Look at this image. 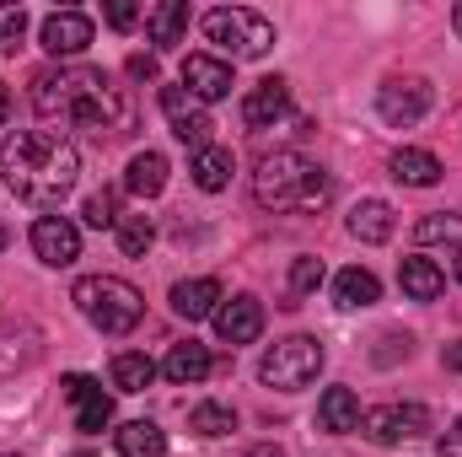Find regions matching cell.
Instances as JSON below:
<instances>
[{
	"label": "cell",
	"mask_w": 462,
	"mask_h": 457,
	"mask_svg": "<svg viewBox=\"0 0 462 457\" xmlns=\"http://www.w3.org/2000/svg\"><path fill=\"white\" fill-rule=\"evenodd\" d=\"M81 178V156L65 135L49 129H16L0 145V183L27 205H60Z\"/></svg>",
	"instance_id": "obj_1"
},
{
	"label": "cell",
	"mask_w": 462,
	"mask_h": 457,
	"mask_svg": "<svg viewBox=\"0 0 462 457\" xmlns=\"http://www.w3.org/2000/svg\"><path fill=\"white\" fill-rule=\"evenodd\" d=\"M253 200L263 210H274V216H285V210H318V205H328V173L318 162H307L301 151H274L253 173Z\"/></svg>",
	"instance_id": "obj_2"
},
{
	"label": "cell",
	"mask_w": 462,
	"mask_h": 457,
	"mask_svg": "<svg viewBox=\"0 0 462 457\" xmlns=\"http://www.w3.org/2000/svg\"><path fill=\"white\" fill-rule=\"evenodd\" d=\"M70 302L81 307V318L92 323V329H103V334H129L140 318H145V296L129 285V280H118V275H87V280H76V291H70Z\"/></svg>",
	"instance_id": "obj_3"
},
{
	"label": "cell",
	"mask_w": 462,
	"mask_h": 457,
	"mask_svg": "<svg viewBox=\"0 0 462 457\" xmlns=\"http://www.w3.org/2000/svg\"><path fill=\"white\" fill-rule=\"evenodd\" d=\"M103 87H108L103 70H92V65H60V70L32 76V108L43 118H76V108L92 92H103Z\"/></svg>",
	"instance_id": "obj_4"
},
{
	"label": "cell",
	"mask_w": 462,
	"mask_h": 457,
	"mask_svg": "<svg viewBox=\"0 0 462 457\" xmlns=\"http://www.w3.org/2000/svg\"><path fill=\"white\" fill-rule=\"evenodd\" d=\"M205 38L221 43L231 60H263V54L274 49V27H269L258 11H247V5H221V11H210V16H205Z\"/></svg>",
	"instance_id": "obj_5"
},
{
	"label": "cell",
	"mask_w": 462,
	"mask_h": 457,
	"mask_svg": "<svg viewBox=\"0 0 462 457\" xmlns=\"http://www.w3.org/2000/svg\"><path fill=\"white\" fill-rule=\"evenodd\" d=\"M318 371H323V344L312 334H291L258 360L263 387H280V393H301L307 382H318Z\"/></svg>",
	"instance_id": "obj_6"
},
{
	"label": "cell",
	"mask_w": 462,
	"mask_h": 457,
	"mask_svg": "<svg viewBox=\"0 0 462 457\" xmlns=\"http://www.w3.org/2000/svg\"><path fill=\"white\" fill-rule=\"evenodd\" d=\"M360 431L376 447H398V442H414V436L430 431V409L425 404H382V409L360 415Z\"/></svg>",
	"instance_id": "obj_7"
},
{
	"label": "cell",
	"mask_w": 462,
	"mask_h": 457,
	"mask_svg": "<svg viewBox=\"0 0 462 457\" xmlns=\"http://www.w3.org/2000/svg\"><path fill=\"white\" fill-rule=\"evenodd\" d=\"M430 103H436V92H430V81H420V76H393V81L376 92V114L387 118L393 129H414L420 118L430 114Z\"/></svg>",
	"instance_id": "obj_8"
},
{
	"label": "cell",
	"mask_w": 462,
	"mask_h": 457,
	"mask_svg": "<svg viewBox=\"0 0 462 457\" xmlns=\"http://www.w3.org/2000/svg\"><path fill=\"white\" fill-rule=\"evenodd\" d=\"M162 114L172 124V135L183 140V145H194V151H205L210 145V118H205V103H194L183 87H162Z\"/></svg>",
	"instance_id": "obj_9"
},
{
	"label": "cell",
	"mask_w": 462,
	"mask_h": 457,
	"mask_svg": "<svg viewBox=\"0 0 462 457\" xmlns=\"http://www.w3.org/2000/svg\"><path fill=\"white\" fill-rule=\"evenodd\" d=\"M32 253L49 264V269H70L81 258V231L70 227L65 216H38L32 221Z\"/></svg>",
	"instance_id": "obj_10"
},
{
	"label": "cell",
	"mask_w": 462,
	"mask_h": 457,
	"mask_svg": "<svg viewBox=\"0 0 462 457\" xmlns=\"http://www.w3.org/2000/svg\"><path fill=\"white\" fill-rule=\"evenodd\" d=\"M38 43H43L54 60H70V54H81V49L92 43V16H87V11H54V16H43V33H38Z\"/></svg>",
	"instance_id": "obj_11"
},
{
	"label": "cell",
	"mask_w": 462,
	"mask_h": 457,
	"mask_svg": "<svg viewBox=\"0 0 462 457\" xmlns=\"http://www.w3.org/2000/svg\"><path fill=\"white\" fill-rule=\"evenodd\" d=\"M76 129H92V135H124L129 129V98L118 92V87H103V92H92L76 118H70Z\"/></svg>",
	"instance_id": "obj_12"
},
{
	"label": "cell",
	"mask_w": 462,
	"mask_h": 457,
	"mask_svg": "<svg viewBox=\"0 0 462 457\" xmlns=\"http://www.w3.org/2000/svg\"><path fill=\"white\" fill-rule=\"evenodd\" d=\"M183 92L194 103H221L231 92V65L216 60V54H189L183 60Z\"/></svg>",
	"instance_id": "obj_13"
},
{
	"label": "cell",
	"mask_w": 462,
	"mask_h": 457,
	"mask_svg": "<svg viewBox=\"0 0 462 457\" xmlns=\"http://www.w3.org/2000/svg\"><path fill=\"white\" fill-rule=\"evenodd\" d=\"M216 334L226 344H253L263 334V302L258 296H231L216 307Z\"/></svg>",
	"instance_id": "obj_14"
},
{
	"label": "cell",
	"mask_w": 462,
	"mask_h": 457,
	"mask_svg": "<svg viewBox=\"0 0 462 457\" xmlns=\"http://www.w3.org/2000/svg\"><path fill=\"white\" fill-rule=\"evenodd\" d=\"M291 114V87L280 81V76H263L247 98H242V124L247 129H269L274 118Z\"/></svg>",
	"instance_id": "obj_15"
},
{
	"label": "cell",
	"mask_w": 462,
	"mask_h": 457,
	"mask_svg": "<svg viewBox=\"0 0 462 457\" xmlns=\"http://www.w3.org/2000/svg\"><path fill=\"white\" fill-rule=\"evenodd\" d=\"M221 302H226V296H221V280H210V275H199V280H178V285H172V312L189 318V323L216 318Z\"/></svg>",
	"instance_id": "obj_16"
},
{
	"label": "cell",
	"mask_w": 462,
	"mask_h": 457,
	"mask_svg": "<svg viewBox=\"0 0 462 457\" xmlns=\"http://www.w3.org/2000/svg\"><path fill=\"white\" fill-rule=\"evenodd\" d=\"M162 371H167V382H178V387H194V382H205V377L216 371V360H210V350H205L199 340H189V344H172V350H167Z\"/></svg>",
	"instance_id": "obj_17"
},
{
	"label": "cell",
	"mask_w": 462,
	"mask_h": 457,
	"mask_svg": "<svg viewBox=\"0 0 462 457\" xmlns=\"http://www.w3.org/2000/svg\"><path fill=\"white\" fill-rule=\"evenodd\" d=\"M183 33H189V0H156V5L145 11V38H151L156 49L183 43Z\"/></svg>",
	"instance_id": "obj_18"
},
{
	"label": "cell",
	"mask_w": 462,
	"mask_h": 457,
	"mask_svg": "<svg viewBox=\"0 0 462 457\" xmlns=\"http://www.w3.org/2000/svg\"><path fill=\"white\" fill-rule=\"evenodd\" d=\"M318 425H323L328 436L360 431V398H355V387H328V393L318 398Z\"/></svg>",
	"instance_id": "obj_19"
},
{
	"label": "cell",
	"mask_w": 462,
	"mask_h": 457,
	"mask_svg": "<svg viewBox=\"0 0 462 457\" xmlns=\"http://www.w3.org/2000/svg\"><path fill=\"white\" fill-rule=\"evenodd\" d=\"M387 167H393V178H398V183H409V189H436V183H441V173H447L430 151H414V145L393 151V162H387Z\"/></svg>",
	"instance_id": "obj_20"
},
{
	"label": "cell",
	"mask_w": 462,
	"mask_h": 457,
	"mask_svg": "<svg viewBox=\"0 0 462 457\" xmlns=\"http://www.w3.org/2000/svg\"><path fill=\"white\" fill-rule=\"evenodd\" d=\"M124 189H129L134 200H156V194L167 189V156H162V151H140V156L129 162V173H124Z\"/></svg>",
	"instance_id": "obj_21"
},
{
	"label": "cell",
	"mask_w": 462,
	"mask_h": 457,
	"mask_svg": "<svg viewBox=\"0 0 462 457\" xmlns=\"http://www.w3.org/2000/svg\"><path fill=\"white\" fill-rule=\"evenodd\" d=\"M398 285H403V296H414V302H436L441 291H447V275L430 264V258H403L398 264Z\"/></svg>",
	"instance_id": "obj_22"
},
{
	"label": "cell",
	"mask_w": 462,
	"mask_h": 457,
	"mask_svg": "<svg viewBox=\"0 0 462 457\" xmlns=\"http://www.w3.org/2000/svg\"><path fill=\"white\" fill-rule=\"evenodd\" d=\"M376 296H382V280L371 275V269H339V280H334V302L355 312V307H376Z\"/></svg>",
	"instance_id": "obj_23"
},
{
	"label": "cell",
	"mask_w": 462,
	"mask_h": 457,
	"mask_svg": "<svg viewBox=\"0 0 462 457\" xmlns=\"http://www.w3.org/2000/svg\"><path fill=\"white\" fill-rule=\"evenodd\" d=\"M118 457H167V431L156 420L118 425Z\"/></svg>",
	"instance_id": "obj_24"
},
{
	"label": "cell",
	"mask_w": 462,
	"mask_h": 457,
	"mask_svg": "<svg viewBox=\"0 0 462 457\" xmlns=\"http://www.w3.org/2000/svg\"><path fill=\"white\" fill-rule=\"evenodd\" d=\"M349 237H360V242H387L393 237V205H382V200H360L355 210H349Z\"/></svg>",
	"instance_id": "obj_25"
},
{
	"label": "cell",
	"mask_w": 462,
	"mask_h": 457,
	"mask_svg": "<svg viewBox=\"0 0 462 457\" xmlns=\"http://www.w3.org/2000/svg\"><path fill=\"white\" fill-rule=\"evenodd\" d=\"M231 173H236L231 151H221V145H205V151H194V183H199L205 194H221V189L231 183Z\"/></svg>",
	"instance_id": "obj_26"
},
{
	"label": "cell",
	"mask_w": 462,
	"mask_h": 457,
	"mask_svg": "<svg viewBox=\"0 0 462 457\" xmlns=\"http://www.w3.org/2000/svg\"><path fill=\"white\" fill-rule=\"evenodd\" d=\"M151 377H156V360H151V355H140V350L114 355V387L118 393H145Z\"/></svg>",
	"instance_id": "obj_27"
},
{
	"label": "cell",
	"mask_w": 462,
	"mask_h": 457,
	"mask_svg": "<svg viewBox=\"0 0 462 457\" xmlns=\"http://www.w3.org/2000/svg\"><path fill=\"white\" fill-rule=\"evenodd\" d=\"M189 431L205 436V442H216V436H231V431H236V415H231L226 404H199V409L189 415Z\"/></svg>",
	"instance_id": "obj_28"
},
{
	"label": "cell",
	"mask_w": 462,
	"mask_h": 457,
	"mask_svg": "<svg viewBox=\"0 0 462 457\" xmlns=\"http://www.w3.org/2000/svg\"><path fill=\"white\" fill-rule=\"evenodd\" d=\"M108 425H114V398L97 387L92 398H81V404H76V431L97 436V431H108Z\"/></svg>",
	"instance_id": "obj_29"
},
{
	"label": "cell",
	"mask_w": 462,
	"mask_h": 457,
	"mask_svg": "<svg viewBox=\"0 0 462 457\" xmlns=\"http://www.w3.org/2000/svg\"><path fill=\"white\" fill-rule=\"evenodd\" d=\"M156 242V231L145 216H129V221H118V253L124 258H145V247Z\"/></svg>",
	"instance_id": "obj_30"
},
{
	"label": "cell",
	"mask_w": 462,
	"mask_h": 457,
	"mask_svg": "<svg viewBox=\"0 0 462 457\" xmlns=\"http://www.w3.org/2000/svg\"><path fill=\"white\" fill-rule=\"evenodd\" d=\"M414 237L420 242H457L462 247V216H420V227H414Z\"/></svg>",
	"instance_id": "obj_31"
},
{
	"label": "cell",
	"mask_w": 462,
	"mask_h": 457,
	"mask_svg": "<svg viewBox=\"0 0 462 457\" xmlns=\"http://www.w3.org/2000/svg\"><path fill=\"white\" fill-rule=\"evenodd\" d=\"M27 38V11L22 5H0V54H16Z\"/></svg>",
	"instance_id": "obj_32"
},
{
	"label": "cell",
	"mask_w": 462,
	"mask_h": 457,
	"mask_svg": "<svg viewBox=\"0 0 462 457\" xmlns=\"http://www.w3.org/2000/svg\"><path fill=\"white\" fill-rule=\"evenodd\" d=\"M81 216H87V227H97V231L118 227V221H124V216H118V194H108V189H103V194H92Z\"/></svg>",
	"instance_id": "obj_33"
},
{
	"label": "cell",
	"mask_w": 462,
	"mask_h": 457,
	"mask_svg": "<svg viewBox=\"0 0 462 457\" xmlns=\"http://www.w3.org/2000/svg\"><path fill=\"white\" fill-rule=\"evenodd\" d=\"M323 285V258H296L291 264V296H312Z\"/></svg>",
	"instance_id": "obj_34"
},
{
	"label": "cell",
	"mask_w": 462,
	"mask_h": 457,
	"mask_svg": "<svg viewBox=\"0 0 462 457\" xmlns=\"http://www.w3.org/2000/svg\"><path fill=\"white\" fill-rule=\"evenodd\" d=\"M103 16H108V27H118V33H129V27H134V22L145 16V11H140L134 0H108V11H103Z\"/></svg>",
	"instance_id": "obj_35"
},
{
	"label": "cell",
	"mask_w": 462,
	"mask_h": 457,
	"mask_svg": "<svg viewBox=\"0 0 462 457\" xmlns=\"http://www.w3.org/2000/svg\"><path fill=\"white\" fill-rule=\"evenodd\" d=\"M60 393H65L70 404H81V398H92V393H97V377H87V371H70V377H60Z\"/></svg>",
	"instance_id": "obj_36"
},
{
	"label": "cell",
	"mask_w": 462,
	"mask_h": 457,
	"mask_svg": "<svg viewBox=\"0 0 462 457\" xmlns=\"http://www.w3.org/2000/svg\"><path fill=\"white\" fill-rule=\"evenodd\" d=\"M436 457H462V420H452V425H447V436L436 442Z\"/></svg>",
	"instance_id": "obj_37"
},
{
	"label": "cell",
	"mask_w": 462,
	"mask_h": 457,
	"mask_svg": "<svg viewBox=\"0 0 462 457\" xmlns=\"http://www.w3.org/2000/svg\"><path fill=\"white\" fill-rule=\"evenodd\" d=\"M387 350H376V360H398V355H409V334H387Z\"/></svg>",
	"instance_id": "obj_38"
},
{
	"label": "cell",
	"mask_w": 462,
	"mask_h": 457,
	"mask_svg": "<svg viewBox=\"0 0 462 457\" xmlns=\"http://www.w3.org/2000/svg\"><path fill=\"white\" fill-rule=\"evenodd\" d=\"M129 76H134V81H156V60H151V54H134V60H129Z\"/></svg>",
	"instance_id": "obj_39"
},
{
	"label": "cell",
	"mask_w": 462,
	"mask_h": 457,
	"mask_svg": "<svg viewBox=\"0 0 462 457\" xmlns=\"http://www.w3.org/2000/svg\"><path fill=\"white\" fill-rule=\"evenodd\" d=\"M441 366H447V371H457V377H462V340L441 350Z\"/></svg>",
	"instance_id": "obj_40"
},
{
	"label": "cell",
	"mask_w": 462,
	"mask_h": 457,
	"mask_svg": "<svg viewBox=\"0 0 462 457\" xmlns=\"http://www.w3.org/2000/svg\"><path fill=\"white\" fill-rule=\"evenodd\" d=\"M247 457H285V452H280L274 442H263V447H253V452H247Z\"/></svg>",
	"instance_id": "obj_41"
},
{
	"label": "cell",
	"mask_w": 462,
	"mask_h": 457,
	"mask_svg": "<svg viewBox=\"0 0 462 457\" xmlns=\"http://www.w3.org/2000/svg\"><path fill=\"white\" fill-rule=\"evenodd\" d=\"M5 114H11V92H5V81H0V124H5Z\"/></svg>",
	"instance_id": "obj_42"
},
{
	"label": "cell",
	"mask_w": 462,
	"mask_h": 457,
	"mask_svg": "<svg viewBox=\"0 0 462 457\" xmlns=\"http://www.w3.org/2000/svg\"><path fill=\"white\" fill-rule=\"evenodd\" d=\"M452 27H457V38H462V5H457V11H452Z\"/></svg>",
	"instance_id": "obj_43"
},
{
	"label": "cell",
	"mask_w": 462,
	"mask_h": 457,
	"mask_svg": "<svg viewBox=\"0 0 462 457\" xmlns=\"http://www.w3.org/2000/svg\"><path fill=\"white\" fill-rule=\"evenodd\" d=\"M452 275H457V280H462V247H457V258H452Z\"/></svg>",
	"instance_id": "obj_44"
},
{
	"label": "cell",
	"mask_w": 462,
	"mask_h": 457,
	"mask_svg": "<svg viewBox=\"0 0 462 457\" xmlns=\"http://www.w3.org/2000/svg\"><path fill=\"white\" fill-rule=\"evenodd\" d=\"M5 242H11V231H5V227H0V253H5Z\"/></svg>",
	"instance_id": "obj_45"
},
{
	"label": "cell",
	"mask_w": 462,
	"mask_h": 457,
	"mask_svg": "<svg viewBox=\"0 0 462 457\" xmlns=\"http://www.w3.org/2000/svg\"><path fill=\"white\" fill-rule=\"evenodd\" d=\"M76 457H92V452H76Z\"/></svg>",
	"instance_id": "obj_46"
},
{
	"label": "cell",
	"mask_w": 462,
	"mask_h": 457,
	"mask_svg": "<svg viewBox=\"0 0 462 457\" xmlns=\"http://www.w3.org/2000/svg\"><path fill=\"white\" fill-rule=\"evenodd\" d=\"M0 457H16V452H0Z\"/></svg>",
	"instance_id": "obj_47"
}]
</instances>
